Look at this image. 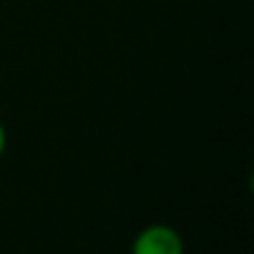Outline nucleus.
<instances>
[{"label":"nucleus","instance_id":"f257e3e1","mask_svg":"<svg viewBox=\"0 0 254 254\" xmlns=\"http://www.w3.org/2000/svg\"><path fill=\"white\" fill-rule=\"evenodd\" d=\"M131 254H183V238L170 224H148L137 232Z\"/></svg>","mask_w":254,"mask_h":254},{"label":"nucleus","instance_id":"f03ea898","mask_svg":"<svg viewBox=\"0 0 254 254\" xmlns=\"http://www.w3.org/2000/svg\"><path fill=\"white\" fill-rule=\"evenodd\" d=\"M6 153V126L0 123V156Z\"/></svg>","mask_w":254,"mask_h":254}]
</instances>
